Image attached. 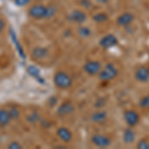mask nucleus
Wrapping results in <instances>:
<instances>
[{
    "label": "nucleus",
    "mask_w": 149,
    "mask_h": 149,
    "mask_svg": "<svg viewBox=\"0 0 149 149\" xmlns=\"http://www.w3.org/2000/svg\"><path fill=\"white\" fill-rule=\"evenodd\" d=\"M54 85L57 86L59 90H69L73 86V79L71 78L69 74H67L64 71H58L55 73L54 78H53Z\"/></svg>",
    "instance_id": "nucleus-1"
},
{
    "label": "nucleus",
    "mask_w": 149,
    "mask_h": 149,
    "mask_svg": "<svg viewBox=\"0 0 149 149\" xmlns=\"http://www.w3.org/2000/svg\"><path fill=\"white\" fill-rule=\"evenodd\" d=\"M118 69L115 67L114 64L107 63L102 67L100 72L98 73V79L102 81H110L118 76Z\"/></svg>",
    "instance_id": "nucleus-2"
},
{
    "label": "nucleus",
    "mask_w": 149,
    "mask_h": 149,
    "mask_svg": "<svg viewBox=\"0 0 149 149\" xmlns=\"http://www.w3.org/2000/svg\"><path fill=\"white\" fill-rule=\"evenodd\" d=\"M28 15L34 20L46 19L47 6L44 4H33L28 8Z\"/></svg>",
    "instance_id": "nucleus-3"
},
{
    "label": "nucleus",
    "mask_w": 149,
    "mask_h": 149,
    "mask_svg": "<svg viewBox=\"0 0 149 149\" xmlns=\"http://www.w3.org/2000/svg\"><path fill=\"white\" fill-rule=\"evenodd\" d=\"M102 68V65L100 61H97V60H88L86 61L85 65H84L83 69L84 72L88 74V76H97L98 73L100 72V70Z\"/></svg>",
    "instance_id": "nucleus-4"
},
{
    "label": "nucleus",
    "mask_w": 149,
    "mask_h": 149,
    "mask_svg": "<svg viewBox=\"0 0 149 149\" xmlns=\"http://www.w3.org/2000/svg\"><path fill=\"white\" fill-rule=\"evenodd\" d=\"M123 119L129 127H135L140 121V114L134 109H127L123 113Z\"/></svg>",
    "instance_id": "nucleus-5"
},
{
    "label": "nucleus",
    "mask_w": 149,
    "mask_h": 149,
    "mask_svg": "<svg viewBox=\"0 0 149 149\" xmlns=\"http://www.w3.org/2000/svg\"><path fill=\"white\" fill-rule=\"evenodd\" d=\"M91 141L95 146L100 148H107L111 144V139L105 134H100L95 133L93 134L91 137Z\"/></svg>",
    "instance_id": "nucleus-6"
},
{
    "label": "nucleus",
    "mask_w": 149,
    "mask_h": 149,
    "mask_svg": "<svg viewBox=\"0 0 149 149\" xmlns=\"http://www.w3.org/2000/svg\"><path fill=\"white\" fill-rule=\"evenodd\" d=\"M67 18H68V21H70V22L81 25V24H84L86 21L88 15H86L85 11L80 10V9H74V10L70 12Z\"/></svg>",
    "instance_id": "nucleus-7"
},
{
    "label": "nucleus",
    "mask_w": 149,
    "mask_h": 149,
    "mask_svg": "<svg viewBox=\"0 0 149 149\" xmlns=\"http://www.w3.org/2000/svg\"><path fill=\"white\" fill-rule=\"evenodd\" d=\"M98 45L102 49H111L118 45V39L113 34H107L102 37V39L98 42Z\"/></svg>",
    "instance_id": "nucleus-8"
},
{
    "label": "nucleus",
    "mask_w": 149,
    "mask_h": 149,
    "mask_svg": "<svg viewBox=\"0 0 149 149\" xmlns=\"http://www.w3.org/2000/svg\"><path fill=\"white\" fill-rule=\"evenodd\" d=\"M135 16L131 12H123L116 18V24L120 27H128L133 23Z\"/></svg>",
    "instance_id": "nucleus-9"
},
{
    "label": "nucleus",
    "mask_w": 149,
    "mask_h": 149,
    "mask_svg": "<svg viewBox=\"0 0 149 149\" xmlns=\"http://www.w3.org/2000/svg\"><path fill=\"white\" fill-rule=\"evenodd\" d=\"M134 79H135V81H137L138 83H141V84L148 83L149 81V71H148L147 67L141 66L136 69V71L134 72Z\"/></svg>",
    "instance_id": "nucleus-10"
},
{
    "label": "nucleus",
    "mask_w": 149,
    "mask_h": 149,
    "mask_svg": "<svg viewBox=\"0 0 149 149\" xmlns=\"http://www.w3.org/2000/svg\"><path fill=\"white\" fill-rule=\"evenodd\" d=\"M56 133L60 140H62L64 143H70L73 140V133H72V131L66 126L58 127Z\"/></svg>",
    "instance_id": "nucleus-11"
},
{
    "label": "nucleus",
    "mask_w": 149,
    "mask_h": 149,
    "mask_svg": "<svg viewBox=\"0 0 149 149\" xmlns=\"http://www.w3.org/2000/svg\"><path fill=\"white\" fill-rule=\"evenodd\" d=\"M74 109H76V107H74V103L70 102V100H67L58 107L57 114L60 115V116H66V115H69L72 112H74Z\"/></svg>",
    "instance_id": "nucleus-12"
},
{
    "label": "nucleus",
    "mask_w": 149,
    "mask_h": 149,
    "mask_svg": "<svg viewBox=\"0 0 149 149\" xmlns=\"http://www.w3.org/2000/svg\"><path fill=\"white\" fill-rule=\"evenodd\" d=\"M48 56V49L42 46H37L33 48L31 51V57L34 61H41Z\"/></svg>",
    "instance_id": "nucleus-13"
},
{
    "label": "nucleus",
    "mask_w": 149,
    "mask_h": 149,
    "mask_svg": "<svg viewBox=\"0 0 149 149\" xmlns=\"http://www.w3.org/2000/svg\"><path fill=\"white\" fill-rule=\"evenodd\" d=\"M122 140L125 144H133L136 140V133L133 130V127H127L124 129L122 134Z\"/></svg>",
    "instance_id": "nucleus-14"
},
{
    "label": "nucleus",
    "mask_w": 149,
    "mask_h": 149,
    "mask_svg": "<svg viewBox=\"0 0 149 149\" xmlns=\"http://www.w3.org/2000/svg\"><path fill=\"white\" fill-rule=\"evenodd\" d=\"M107 112L103 109H97L95 110V112H93L92 115H91V120H92L93 123H102L107 119Z\"/></svg>",
    "instance_id": "nucleus-15"
},
{
    "label": "nucleus",
    "mask_w": 149,
    "mask_h": 149,
    "mask_svg": "<svg viewBox=\"0 0 149 149\" xmlns=\"http://www.w3.org/2000/svg\"><path fill=\"white\" fill-rule=\"evenodd\" d=\"M12 118L9 114L8 109H0V127H6L10 124Z\"/></svg>",
    "instance_id": "nucleus-16"
},
{
    "label": "nucleus",
    "mask_w": 149,
    "mask_h": 149,
    "mask_svg": "<svg viewBox=\"0 0 149 149\" xmlns=\"http://www.w3.org/2000/svg\"><path fill=\"white\" fill-rule=\"evenodd\" d=\"M77 34H78V36L81 39H88V38H90L91 35H92V30H91L90 27L81 24V25L79 26L78 29H77Z\"/></svg>",
    "instance_id": "nucleus-17"
},
{
    "label": "nucleus",
    "mask_w": 149,
    "mask_h": 149,
    "mask_svg": "<svg viewBox=\"0 0 149 149\" xmlns=\"http://www.w3.org/2000/svg\"><path fill=\"white\" fill-rule=\"evenodd\" d=\"M109 15L105 12H97L93 16V21L97 24H102L109 21Z\"/></svg>",
    "instance_id": "nucleus-18"
},
{
    "label": "nucleus",
    "mask_w": 149,
    "mask_h": 149,
    "mask_svg": "<svg viewBox=\"0 0 149 149\" xmlns=\"http://www.w3.org/2000/svg\"><path fill=\"white\" fill-rule=\"evenodd\" d=\"M8 111H9V114H10L12 120H17V119L20 118L21 111H20V109H17L16 107H10L8 109Z\"/></svg>",
    "instance_id": "nucleus-19"
},
{
    "label": "nucleus",
    "mask_w": 149,
    "mask_h": 149,
    "mask_svg": "<svg viewBox=\"0 0 149 149\" xmlns=\"http://www.w3.org/2000/svg\"><path fill=\"white\" fill-rule=\"evenodd\" d=\"M40 120H41V115L38 113L37 111L31 112V113L28 114V116H27V121L31 124L37 123V122H39Z\"/></svg>",
    "instance_id": "nucleus-20"
},
{
    "label": "nucleus",
    "mask_w": 149,
    "mask_h": 149,
    "mask_svg": "<svg viewBox=\"0 0 149 149\" xmlns=\"http://www.w3.org/2000/svg\"><path fill=\"white\" fill-rule=\"evenodd\" d=\"M138 105L139 107H141L143 109H149V93L145 95L139 100Z\"/></svg>",
    "instance_id": "nucleus-21"
},
{
    "label": "nucleus",
    "mask_w": 149,
    "mask_h": 149,
    "mask_svg": "<svg viewBox=\"0 0 149 149\" xmlns=\"http://www.w3.org/2000/svg\"><path fill=\"white\" fill-rule=\"evenodd\" d=\"M107 104V98L105 97H98L97 100L95 102V107L97 109H103V107Z\"/></svg>",
    "instance_id": "nucleus-22"
},
{
    "label": "nucleus",
    "mask_w": 149,
    "mask_h": 149,
    "mask_svg": "<svg viewBox=\"0 0 149 149\" xmlns=\"http://www.w3.org/2000/svg\"><path fill=\"white\" fill-rule=\"evenodd\" d=\"M57 12V7H55L54 5H49L47 6V16L46 19H51L56 15Z\"/></svg>",
    "instance_id": "nucleus-23"
},
{
    "label": "nucleus",
    "mask_w": 149,
    "mask_h": 149,
    "mask_svg": "<svg viewBox=\"0 0 149 149\" xmlns=\"http://www.w3.org/2000/svg\"><path fill=\"white\" fill-rule=\"evenodd\" d=\"M136 148L137 149H149V142L146 139H140L136 144Z\"/></svg>",
    "instance_id": "nucleus-24"
},
{
    "label": "nucleus",
    "mask_w": 149,
    "mask_h": 149,
    "mask_svg": "<svg viewBox=\"0 0 149 149\" xmlns=\"http://www.w3.org/2000/svg\"><path fill=\"white\" fill-rule=\"evenodd\" d=\"M80 5L85 9H91L93 7V2L91 0H80Z\"/></svg>",
    "instance_id": "nucleus-25"
},
{
    "label": "nucleus",
    "mask_w": 149,
    "mask_h": 149,
    "mask_svg": "<svg viewBox=\"0 0 149 149\" xmlns=\"http://www.w3.org/2000/svg\"><path fill=\"white\" fill-rule=\"evenodd\" d=\"M14 3H15V5H17L19 7H23L26 5H29L30 0H14Z\"/></svg>",
    "instance_id": "nucleus-26"
},
{
    "label": "nucleus",
    "mask_w": 149,
    "mask_h": 149,
    "mask_svg": "<svg viewBox=\"0 0 149 149\" xmlns=\"http://www.w3.org/2000/svg\"><path fill=\"white\" fill-rule=\"evenodd\" d=\"M8 148H10V149H20V148H22V145H21L18 141H12L11 143L8 144Z\"/></svg>",
    "instance_id": "nucleus-27"
},
{
    "label": "nucleus",
    "mask_w": 149,
    "mask_h": 149,
    "mask_svg": "<svg viewBox=\"0 0 149 149\" xmlns=\"http://www.w3.org/2000/svg\"><path fill=\"white\" fill-rule=\"evenodd\" d=\"M5 27H6L5 21H4L2 18H0V34H2V33L4 32V30H5Z\"/></svg>",
    "instance_id": "nucleus-28"
},
{
    "label": "nucleus",
    "mask_w": 149,
    "mask_h": 149,
    "mask_svg": "<svg viewBox=\"0 0 149 149\" xmlns=\"http://www.w3.org/2000/svg\"><path fill=\"white\" fill-rule=\"evenodd\" d=\"M93 1H95L98 4H107V3H109L110 0H93Z\"/></svg>",
    "instance_id": "nucleus-29"
},
{
    "label": "nucleus",
    "mask_w": 149,
    "mask_h": 149,
    "mask_svg": "<svg viewBox=\"0 0 149 149\" xmlns=\"http://www.w3.org/2000/svg\"><path fill=\"white\" fill-rule=\"evenodd\" d=\"M148 71H149V67H148Z\"/></svg>",
    "instance_id": "nucleus-30"
}]
</instances>
